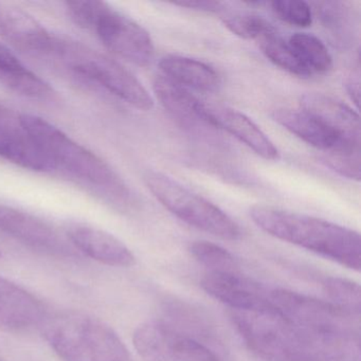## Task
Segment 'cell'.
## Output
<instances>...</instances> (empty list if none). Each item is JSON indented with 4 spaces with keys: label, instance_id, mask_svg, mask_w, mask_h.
I'll return each instance as SVG.
<instances>
[{
    "label": "cell",
    "instance_id": "cell-1",
    "mask_svg": "<svg viewBox=\"0 0 361 361\" xmlns=\"http://www.w3.org/2000/svg\"><path fill=\"white\" fill-rule=\"evenodd\" d=\"M229 316L249 350L264 361L359 360V346L321 339L280 312L230 310Z\"/></svg>",
    "mask_w": 361,
    "mask_h": 361
},
{
    "label": "cell",
    "instance_id": "cell-2",
    "mask_svg": "<svg viewBox=\"0 0 361 361\" xmlns=\"http://www.w3.org/2000/svg\"><path fill=\"white\" fill-rule=\"evenodd\" d=\"M253 223L269 235L331 259L348 269L360 270L358 232L338 224L270 206H253Z\"/></svg>",
    "mask_w": 361,
    "mask_h": 361
},
{
    "label": "cell",
    "instance_id": "cell-3",
    "mask_svg": "<svg viewBox=\"0 0 361 361\" xmlns=\"http://www.w3.org/2000/svg\"><path fill=\"white\" fill-rule=\"evenodd\" d=\"M42 329L63 361H133L121 338L109 325L80 312L46 316Z\"/></svg>",
    "mask_w": 361,
    "mask_h": 361
},
{
    "label": "cell",
    "instance_id": "cell-4",
    "mask_svg": "<svg viewBox=\"0 0 361 361\" xmlns=\"http://www.w3.org/2000/svg\"><path fill=\"white\" fill-rule=\"evenodd\" d=\"M20 118L23 126L56 168L62 166L75 176L109 190L121 202H130L128 188L102 158L39 116L22 114Z\"/></svg>",
    "mask_w": 361,
    "mask_h": 361
},
{
    "label": "cell",
    "instance_id": "cell-5",
    "mask_svg": "<svg viewBox=\"0 0 361 361\" xmlns=\"http://www.w3.org/2000/svg\"><path fill=\"white\" fill-rule=\"evenodd\" d=\"M52 54L77 75L102 86L114 96L140 111H151L153 97L143 84L117 61L75 42L56 39Z\"/></svg>",
    "mask_w": 361,
    "mask_h": 361
},
{
    "label": "cell",
    "instance_id": "cell-6",
    "mask_svg": "<svg viewBox=\"0 0 361 361\" xmlns=\"http://www.w3.org/2000/svg\"><path fill=\"white\" fill-rule=\"evenodd\" d=\"M271 300L285 318L312 335L333 343L359 346V318L331 302L282 288L271 289Z\"/></svg>",
    "mask_w": 361,
    "mask_h": 361
},
{
    "label": "cell",
    "instance_id": "cell-7",
    "mask_svg": "<svg viewBox=\"0 0 361 361\" xmlns=\"http://www.w3.org/2000/svg\"><path fill=\"white\" fill-rule=\"evenodd\" d=\"M145 183L164 208L190 226L224 240L242 236L240 226L225 211L168 175L152 171L145 175Z\"/></svg>",
    "mask_w": 361,
    "mask_h": 361
},
{
    "label": "cell",
    "instance_id": "cell-8",
    "mask_svg": "<svg viewBox=\"0 0 361 361\" xmlns=\"http://www.w3.org/2000/svg\"><path fill=\"white\" fill-rule=\"evenodd\" d=\"M133 341L145 361H223L206 344L164 321L143 323Z\"/></svg>",
    "mask_w": 361,
    "mask_h": 361
},
{
    "label": "cell",
    "instance_id": "cell-9",
    "mask_svg": "<svg viewBox=\"0 0 361 361\" xmlns=\"http://www.w3.org/2000/svg\"><path fill=\"white\" fill-rule=\"evenodd\" d=\"M92 31L107 49L132 64L145 67L153 61L155 46L149 33L109 5Z\"/></svg>",
    "mask_w": 361,
    "mask_h": 361
},
{
    "label": "cell",
    "instance_id": "cell-10",
    "mask_svg": "<svg viewBox=\"0 0 361 361\" xmlns=\"http://www.w3.org/2000/svg\"><path fill=\"white\" fill-rule=\"evenodd\" d=\"M200 285L208 295L229 306L230 310L280 312L272 303V288L240 272H208Z\"/></svg>",
    "mask_w": 361,
    "mask_h": 361
},
{
    "label": "cell",
    "instance_id": "cell-11",
    "mask_svg": "<svg viewBox=\"0 0 361 361\" xmlns=\"http://www.w3.org/2000/svg\"><path fill=\"white\" fill-rule=\"evenodd\" d=\"M0 231L39 252L68 257L75 247L41 219L11 207L0 206Z\"/></svg>",
    "mask_w": 361,
    "mask_h": 361
},
{
    "label": "cell",
    "instance_id": "cell-12",
    "mask_svg": "<svg viewBox=\"0 0 361 361\" xmlns=\"http://www.w3.org/2000/svg\"><path fill=\"white\" fill-rule=\"evenodd\" d=\"M153 87L160 104L181 128L206 138L217 134L219 130L207 115L204 102L192 94L190 90L162 75L156 78Z\"/></svg>",
    "mask_w": 361,
    "mask_h": 361
},
{
    "label": "cell",
    "instance_id": "cell-13",
    "mask_svg": "<svg viewBox=\"0 0 361 361\" xmlns=\"http://www.w3.org/2000/svg\"><path fill=\"white\" fill-rule=\"evenodd\" d=\"M0 156L35 172H49L56 164L42 151L20 122V116L0 106Z\"/></svg>",
    "mask_w": 361,
    "mask_h": 361
},
{
    "label": "cell",
    "instance_id": "cell-14",
    "mask_svg": "<svg viewBox=\"0 0 361 361\" xmlns=\"http://www.w3.org/2000/svg\"><path fill=\"white\" fill-rule=\"evenodd\" d=\"M204 105L207 115L217 130L235 137L264 159L276 161L280 158L279 149L269 137L245 114L214 103L204 102Z\"/></svg>",
    "mask_w": 361,
    "mask_h": 361
},
{
    "label": "cell",
    "instance_id": "cell-15",
    "mask_svg": "<svg viewBox=\"0 0 361 361\" xmlns=\"http://www.w3.org/2000/svg\"><path fill=\"white\" fill-rule=\"evenodd\" d=\"M272 119L285 130L323 153L360 147V143L345 140L302 109H276L272 113Z\"/></svg>",
    "mask_w": 361,
    "mask_h": 361
},
{
    "label": "cell",
    "instance_id": "cell-16",
    "mask_svg": "<svg viewBox=\"0 0 361 361\" xmlns=\"http://www.w3.org/2000/svg\"><path fill=\"white\" fill-rule=\"evenodd\" d=\"M0 37L28 51L52 54L56 37L20 8L0 3Z\"/></svg>",
    "mask_w": 361,
    "mask_h": 361
},
{
    "label": "cell",
    "instance_id": "cell-17",
    "mask_svg": "<svg viewBox=\"0 0 361 361\" xmlns=\"http://www.w3.org/2000/svg\"><path fill=\"white\" fill-rule=\"evenodd\" d=\"M45 306L32 293L0 276V327L25 331L41 325Z\"/></svg>",
    "mask_w": 361,
    "mask_h": 361
},
{
    "label": "cell",
    "instance_id": "cell-18",
    "mask_svg": "<svg viewBox=\"0 0 361 361\" xmlns=\"http://www.w3.org/2000/svg\"><path fill=\"white\" fill-rule=\"evenodd\" d=\"M67 236L75 249L94 261L115 267H130L135 264L130 248L109 232L87 226H75L69 229Z\"/></svg>",
    "mask_w": 361,
    "mask_h": 361
},
{
    "label": "cell",
    "instance_id": "cell-19",
    "mask_svg": "<svg viewBox=\"0 0 361 361\" xmlns=\"http://www.w3.org/2000/svg\"><path fill=\"white\" fill-rule=\"evenodd\" d=\"M301 109L350 142L360 143V122L356 111L337 99L319 92L303 94Z\"/></svg>",
    "mask_w": 361,
    "mask_h": 361
},
{
    "label": "cell",
    "instance_id": "cell-20",
    "mask_svg": "<svg viewBox=\"0 0 361 361\" xmlns=\"http://www.w3.org/2000/svg\"><path fill=\"white\" fill-rule=\"evenodd\" d=\"M161 75L188 90L214 92L221 85L217 71L207 63L178 54H169L160 60Z\"/></svg>",
    "mask_w": 361,
    "mask_h": 361
},
{
    "label": "cell",
    "instance_id": "cell-21",
    "mask_svg": "<svg viewBox=\"0 0 361 361\" xmlns=\"http://www.w3.org/2000/svg\"><path fill=\"white\" fill-rule=\"evenodd\" d=\"M0 83L27 98L46 99L51 96V86L4 44L0 43Z\"/></svg>",
    "mask_w": 361,
    "mask_h": 361
},
{
    "label": "cell",
    "instance_id": "cell-22",
    "mask_svg": "<svg viewBox=\"0 0 361 361\" xmlns=\"http://www.w3.org/2000/svg\"><path fill=\"white\" fill-rule=\"evenodd\" d=\"M289 46L302 64L312 73H326L333 67V58L322 41L310 33L298 32L288 39Z\"/></svg>",
    "mask_w": 361,
    "mask_h": 361
},
{
    "label": "cell",
    "instance_id": "cell-23",
    "mask_svg": "<svg viewBox=\"0 0 361 361\" xmlns=\"http://www.w3.org/2000/svg\"><path fill=\"white\" fill-rule=\"evenodd\" d=\"M259 46L264 56L282 71L301 79L312 77V73L302 64L288 42L282 39L278 32L259 41Z\"/></svg>",
    "mask_w": 361,
    "mask_h": 361
},
{
    "label": "cell",
    "instance_id": "cell-24",
    "mask_svg": "<svg viewBox=\"0 0 361 361\" xmlns=\"http://www.w3.org/2000/svg\"><path fill=\"white\" fill-rule=\"evenodd\" d=\"M323 288L331 304L359 318L361 299L358 283L348 279L329 276L323 281Z\"/></svg>",
    "mask_w": 361,
    "mask_h": 361
},
{
    "label": "cell",
    "instance_id": "cell-25",
    "mask_svg": "<svg viewBox=\"0 0 361 361\" xmlns=\"http://www.w3.org/2000/svg\"><path fill=\"white\" fill-rule=\"evenodd\" d=\"M190 253L209 272H238V262L231 252L208 240H195L189 247Z\"/></svg>",
    "mask_w": 361,
    "mask_h": 361
},
{
    "label": "cell",
    "instance_id": "cell-26",
    "mask_svg": "<svg viewBox=\"0 0 361 361\" xmlns=\"http://www.w3.org/2000/svg\"><path fill=\"white\" fill-rule=\"evenodd\" d=\"M223 22L228 30L244 39L259 42L276 33V28L267 20L257 14H230L224 18Z\"/></svg>",
    "mask_w": 361,
    "mask_h": 361
},
{
    "label": "cell",
    "instance_id": "cell-27",
    "mask_svg": "<svg viewBox=\"0 0 361 361\" xmlns=\"http://www.w3.org/2000/svg\"><path fill=\"white\" fill-rule=\"evenodd\" d=\"M272 12L291 26L308 28L312 24V8L302 0H274L270 3Z\"/></svg>",
    "mask_w": 361,
    "mask_h": 361
},
{
    "label": "cell",
    "instance_id": "cell-28",
    "mask_svg": "<svg viewBox=\"0 0 361 361\" xmlns=\"http://www.w3.org/2000/svg\"><path fill=\"white\" fill-rule=\"evenodd\" d=\"M322 160L341 176L352 180L360 179V147L324 153Z\"/></svg>",
    "mask_w": 361,
    "mask_h": 361
},
{
    "label": "cell",
    "instance_id": "cell-29",
    "mask_svg": "<svg viewBox=\"0 0 361 361\" xmlns=\"http://www.w3.org/2000/svg\"><path fill=\"white\" fill-rule=\"evenodd\" d=\"M65 6L67 14L77 26L87 30H94L99 18L109 7V4L97 0H75L67 1Z\"/></svg>",
    "mask_w": 361,
    "mask_h": 361
},
{
    "label": "cell",
    "instance_id": "cell-30",
    "mask_svg": "<svg viewBox=\"0 0 361 361\" xmlns=\"http://www.w3.org/2000/svg\"><path fill=\"white\" fill-rule=\"evenodd\" d=\"M176 5L189 8V9L200 10V11L217 12L221 9L223 4L214 3V1H185Z\"/></svg>",
    "mask_w": 361,
    "mask_h": 361
},
{
    "label": "cell",
    "instance_id": "cell-31",
    "mask_svg": "<svg viewBox=\"0 0 361 361\" xmlns=\"http://www.w3.org/2000/svg\"><path fill=\"white\" fill-rule=\"evenodd\" d=\"M344 87L350 96V100L358 107L359 98H360V82H359L358 78H348L344 82Z\"/></svg>",
    "mask_w": 361,
    "mask_h": 361
},
{
    "label": "cell",
    "instance_id": "cell-32",
    "mask_svg": "<svg viewBox=\"0 0 361 361\" xmlns=\"http://www.w3.org/2000/svg\"><path fill=\"white\" fill-rule=\"evenodd\" d=\"M1 255H3V253H1V251H0V257H1Z\"/></svg>",
    "mask_w": 361,
    "mask_h": 361
},
{
    "label": "cell",
    "instance_id": "cell-33",
    "mask_svg": "<svg viewBox=\"0 0 361 361\" xmlns=\"http://www.w3.org/2000/svg\"><path fill=\"white\" fill-rule=\"evenodd\" d=\"M0 361H4L3 359L0 358Z\"/></svg>",
    "mask_w": 361,
    "mask_h": 361
}]
</instances>
